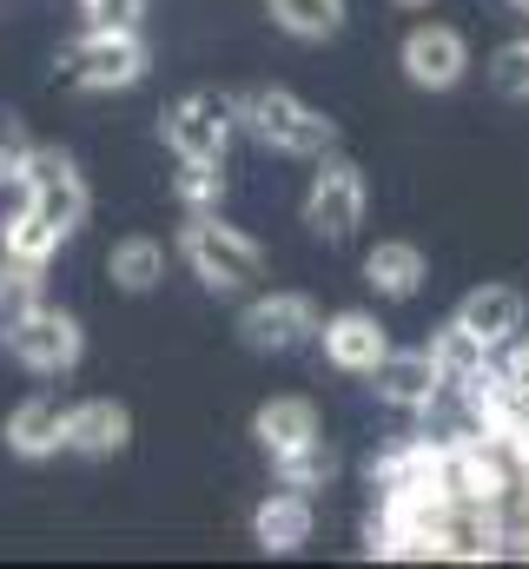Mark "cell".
<instances>
[{
    "mask_svg": "<svg viewBox=\"0 0 529 569\" xmlns=\"http://www.w3.org/2000/svg\"><path fill=\"white\" fill-rule=\"evenodd\" d=\"M179 252H186V266L199 272V284H212V291H246V284L264 279L259 239H246V232L226 226V219H192L186 239H179Z\"/></svg>",
    "mask_w": 529,
    "mask_h": 569,
    "instance_id": "1",
    "label": "cell"
},
{
    "mask_svg": "<svg viewBox=\"0 0 529 569\" xmlns=\"http://www.w3.org/2000/svg\"><path fill=\"white\" fill-rule=\"evenodd\" d=\"M246 107V120H252V133L264 146H278V152H298V159H318L325 146L338 140V127L318 113V107H305L298 93H285V87H259V93H246L239 100Z\"/></svg>",
    "mask_w": 529,
    "mask_h": 569,
    "instance_id": "2",
    "label": "cell"
},
{
    "mask_svg": "<svg viewBox=\"0 0 529 569\" xmlns=\"http://www.w3.org/2000/svg\"><path fill=\"white\" fill-rule=\"evenodd\" d=\"M67 80L80 93H127V87H139L146 80V40H139V27H127V33L87 27L73 40V53H67Z\"/></svg>",
    "mask_w": 529,
    "mask_h": 569,
    "instance_id": "3",
    "label": "cell"
},
{
    "mask_svg": "<svg viewBox=\"0 0 529 569\" xmlns=\"http://www.w3.org/2000/svg\"><path fill=\"white\" fill-rule=\"evenodd\" d=\"M20 186H27V206H40L47 226H60L67 239L80 232V219H87V179H80V166L60 146H33L20 159Z\"/></svg>",
    "mask_w": 529,
    "mask_h": 569,
    "instance_id": "4",
    "label": "cell"
},
{
    "mask_svg": "<svg viewBox=\"0 0 529 569\" xmlns=\"http://www.w3.org/2000/svg\"><path fill=\"white\" fill-rule=\"evenodd\" d=\"M239 120H246V107L232 93H186L166 113V146L179 159H226V140H232Z\"/></svg>",
    "mask_w": 529,
    "mask_h": 569,
    "instance_id": "5",
    "label": "cell"
},
{
    "mask_svg": "<svg viewBox=\"0 0 529 569\" xmlns=\"http://www.w3.org/2000/svg\"><path fill=\"white\" fill-rule=\"evenodd\" d=\"M358 219H365V172L351 159H325L311 192H305V226L338 246V239L358 232Z\"/></svg>",
    "mask_w": 529,
    "mask_h": 569,
    "instance_id": "6",
    "label": "cell"
},
{
    "mask_svg": "<svg viewBox=\"0 0 529 569\" xmlns=\"http://www.w3.org/2000/svg\"><path fill=\"white\" fill-rule=\"evenodd\" d=\"M7 338V351L27 365V371H40V378H53V371H73L80 365V351H87V338H80V325L67 318V311H27L20 325H7L0 331Z\"/></svg>",
    "mask_w": 529,
    "mask_h": 569,
    "instance_id": "7",
    "label": "cell"
},
{
    "mask_svg": "<svg viewBox=\"0 0 529 569\" xmlns=\"http://www.w3.org/2000/svg\"><path fill=\"white\" fill-rule=\"evenodd\" d=\"M463 67H470V47H463V33L457 27H410L403 33V80L410 87H423V93H450L457 80H463Z\"/></svg>",
    "mask_w": 529,
    "mask_h": 569,
    "instance_id": "8",
    "label": "cell"
},
{
    "mask_svg": "<svg viewBox=\"0 0 529 569\" xmlns=\"http://www.w3.org/2000/svg\"><path fill=\"white\" fill-rule=\"evenodd\" d=\"M239 331H246L252 351H291V345H305V338L325 331V325H318V305H311L305 291H271L259 305H246Z\"/></svg>",
    "mask_w": 529,
    "mask_h": 569,
    "instance_id": "9",
    "label": "cell"
},
{
    "mask_svg": "<svg viewBox=\"0 0 529 569\" xmlns=\"http://www.w3.org/2000/svg\"><path fill=\"white\" fill-rule=\"evenodd\" d=\"M325 358H331L338 371H351V378H371V371L391 358V338H385V325H378L371 311H338V318L325 325Z\"/></svg>",
    "mask_w": 529,
    "mask_h": 569,
    "instance_id": "10",
    "label": "cell"
},
{
    "mask_svg": "<svg viewBox=\"0 0 529 569\" xmlns=\"http://www.w3.org/2000/svg\"><path fill=\"white\" fill-rule=\"evenodd\" d=\"M523 311H529V305H523V291H517V284H477V291L457 305V325L497 351V345H510V338L523 331Z\"/></svg>",
    "mask_w": 529,
    "mask_h": 569,
    "instance_id": "11",
    "label": "cell"
},
{
    "mask_svg": "<svg viewBox=\"0 0 529 569\" xmlns=\"http://www.w3.org/2000/svg\"><path fill=\"white\" fill-rule=\"evenodd\" d=\"M371 378H378V398L385 405H397V411H430V398L443 385V365H437V351H391Z\"/></svg>",
    "mask_w": 529,
    "mask_h": 569,
    "instance_id": "12",
    "label": "cell"
},
{
    "mask_svg": "<svg viewBox=\"0 0 529 569\" xmlns=\"http://www.w3.org/2000/svg\"><path fill=\"white\" fill-rule=\"evenodd\" d=\"M127 437H132V418L113 398H87V405L67 411V450H80V457H120Z\"/></svg>",
    "mask_w": 529,
    "mask_h": 569,
    "instance_id": "13",
    "label": "cell"
},
{
    "mask_svg": "<svg viewBox=\"0 0 529 569\" xmlns=\"http://www.w3.org/2000/svg\"><path fill=\"white\" fill-rule=\"evenodd\" d=\"M67 443V411L40 391V398H27V405H13V418H7V450L13 457H53Z\"/></svg>",
    "mask_w": 529,
    "mask_h": 569,
    "instance_id": "14",
    "label": "cell"
},
{
    "mask_svg": "<svg viewBox=\"0 0 529 569\" xmlns=\"http://www.w3.org/2000/svg\"><path fill=\"white\" fill-rule=\"evenodd\" d=\"M252 530H259V543H264V550H278V557H285V550H298V543L311 537V497L285 483L278 497H264V503H259Z\"/></svg>",
    "mask_w": 529,
    "mask_h": 569,
    "instance_id": "15",
    "label": "cell"
},
{
    "mask_svg": "<svg viewBox=\"0 0 529 569\" xmlns=\"http://www.w3.org/2000/svg\"><path fill=\"white\" fill-rule=\"evenodd\" d=\"M252 437H259L271 457H278V450H298V443H311V437H318V411H311V398H271V405H259Z\"/></svg>",
    "mask_w": 529,
    "mask_h": 569,
    "instance_id": "16",
    "label": "cell"
},
{
    "mask_svg": "<svg viewBox=\"0 0 529 569\" xmlns=\"http://www.w3.org/2000/svg\"><path fill=\"white\" fill-rule=\"evenodd\" d=\"M365 279L378 284L385 298H417V284H423V252L403 246V239H385V246H371Z\"/></svg>",
    "mask_w": 529,
    "mask_h": 569,
    "instance_id": "17",
    "label": "cell"
},
{
    "mask_svg": "<svg viewBox=\"0 0 529 569\" xmlns=\"http://www.w3.org/2000/svg\"><path fill=\"white\" fill-rule=\"evenodd\" d=\"M60 226H47L40 219V206H20L7 226H0V246H7V259H27V266H47L53 252H60Z\"/></svg>",
    "mask_w": 529,
    "mask_h": 569,
    "instance_id": "18",
    "label": "cell"
},
{
    "mask_svg": "<svg viewBox=\"0 0 529 569\" xmlns=\"http://www.w3.org/2000/svg\"><path fill=\"white\" fill-rule=\"evenodd\" d=\"M264 7L291 40H331L345 27V0H264Z\"/></svg>",
    "mask_w": 529,
    "mask_h": 569,
    "instance_id": "19",
    "label": "cell"
},
{
    "mask_svg": "<svg viewBox=\"0 0 529 569\" xmlns=\"http://www.w3.org/2000/svg\"><path fill=\"white\" fill-rule=\"evenodd\" d=\"M107 272L120 291H152V284L166 279V252L152 246V239H120L113 252H107Z\"/></svg>",
    "mask_w": 529,
    "mask_h": 569,
    "instance_id": "20",
    "label": "cell"
},
{
    "mask_svg": "<svg viewBox=\"0 0 529 569\" xmlns=\"http://www.w3.org/2000/svg\"><path fill=\"white\" fill-rule=\"evenodd\" d=\"M271 463H278V483H291V490H325L331 470H338V457L325 450V437H311V443H298V450H278Z\"/></svg>",
    "mask_w": 529,
    "mask_h": 569,
    "instance_id": "21",
    "label": "cell"
},
{
    "mask_svg": "<svg viewBox=\"0 0 529 569\" xmlns=\"http://www.w3.org/2000/svg\"><path fill=\"white\" fill-rule=\"evenodd\" d=\"M27 311H40V266L7 259V266H0V331L20 325Z\"/></svg>",
    "mask_w": 529,
    "mask_h": 569,
    "instance_id": "22",
    "label": "cell"
},
{
    "mask_svg": "<svg viewBox=\"0 0 529 569\" xmlns=\"http://www.w3.org/2000/svg\"><path fill=\"white\" fill-rule=\"evenodd\" d=\"M430 351H437L443 378H477V371H483V351H490V345H483V338H470L463 325H450V331H443V338H437Z\"/></svg>",
    "mask_w": 529,
    "mask_h": 569,
    "instance_id": "23",
    "label": "cell"
},
{
    "mask_svg": "<svg viewBox=\"0 0 529 569\" xmlns=\"http://www.w3.org/2000/svg\"><path fill=\"white\" fill-rule=\"evenodd\" d=\"M219 192H226L219 159H179V199L186 206H219Z\"/></svg>",
    "mask_w": 529,
    "mask_h": 569,
    "instance_id": "24",
    "label": "cell"
},
{
    "mask_svg": "<svg viewBox=\"0 0 529 569\" xmlns=\"http://www.w3.org/2000/svg\"><path fill=\"white\" fill-rule=\"evenodd\" d=\"M490 87L510 93V100H529V40H510V47L490 60Z\"/></svg>",
    "mask_w": 529,
    "mask_h": 569,
    "instance_id": "25",
    "label": "cell"
},
{
    "mask_svg": "<svg viewBox=\"0 0 529 569\" xmlns=\"http://www.w3.org/2000/svg\"><path fill=\"white\" fill-rule=\"evenodd\" d=\"M80 13H87V27H100V33H127V27H139L146 0H80Z\"/></svg>",
    "mask_w": 529,
    "mask_h": 569,
    "instance_id": "26",
    "label": "cell"
},
{
    "mask_svg": "<svg viewBox=\"0 0 529 569\" xmlns=\"http://www.w3.org/2000/svg\"><path fill=\"white\" fill-rule=\"evenodd\" d=\"M27 152H33V140H27V133H20V120L7 113V120H0V186H7V179H20V159H27Z\"/></svg>",
    "mask_w": 529,
    "mask_h": 569,
    "instance_id": "27",
    "label": "cell"
},
{
    "mask_svg": "<svg viewBox=\"0 0 529 569\" xmlns=\"http://www.w3.org/2000/svg\"><path fill=\"white\" fill-rule=\"evenodd\" d=\"M397 7H430V0H397Z\"/></svg>",
    "mask_w": 529,
    "mask_h": 569,
    "instance_id": "28",
    "label": "cell"
},
{
    "mask_svg": "<svg viewBox=\"0 0 529 569\" xmlns=\"http://www.w3.org/2000/svg\"><path fill=\"white\" fill-rule=\"evenodd\" d=\"M523 378H529V358H523Z\"/></svg>",
    "mask_w": 529,
    "mask_h": 569,
    "instance_id": "29",
    "label": "cell"
}]
</instances>
